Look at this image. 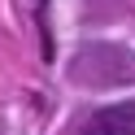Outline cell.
Wrapping results in <instances>:
<instances>
[{"mask_svg":"<svg viewBox=\"0 0 135 135\" xmlns=\"http://www.w3.org/2000/svg\"><path fill=\"white\" fill-rule=\"evenodd\" d=\"M74 83L87 87H113V83H135V57L113 44H87L70 70Z\"/></svg>","mask_w":135,"mask_h":135,"instance_id":"obj_1","label":"cell"},{"mask_svg":"<svg viewBox=\"0 0 135 135\" xmlns=\"http://www.w3.org/2000/svg\"><path fill=\"white\" fill-rule=\"evenodd\" d=\"M79 135H135V105H113L91 113Z\"/></svg>","mask_w":135,"mask_h":135,"instance_id":"obj_2","label":"cell"}]
</instances>
